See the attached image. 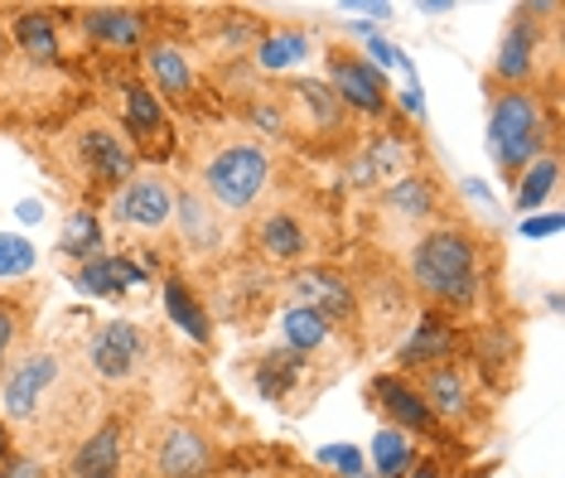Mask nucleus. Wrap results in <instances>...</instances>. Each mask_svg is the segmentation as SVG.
Wrapping results in <instances>:
<instances>
[{"instance_id": "obj_1", "label": "nucleus", "mask_w": 565, "mask_h": 478, "mask_svg": "<svg viewBox=\"0 0 565 478\" xmlns=\"http://www.w3.org/2000/svg\"><path fill=\"white\" fill-rule=\"evenodd\" d=\"M402 280L426 309L469 319L488 300V237L465 217H445L402 252Z\"/></svg>"}, {"instance_id": "obj_2", "label": "nucleus", "mask_w": 565, "mask_h": 478, "mask_svg": "<svg viewBox=\"0 0 565 478\" xmlns=\"http://www.w3.org/2000/svg\"><path fill=\"white\" fill-rule=\"evenodd\" d=\"M276 184V155L247 136L242 126L213 131L194 150V189L213 203L227 223H247V217L266 203V193Z\"/></svg>"}, {"instance_id": "obj_3", "label": "nucleus", "mask_w": 565, "mask_h": 478, "mask_svg": "<svg viewBox=\"0 0 565 478\" xmlns=\"http://www.w3.org/2000/svg\"><path fill=\"white\" fill-rule=\"evenodd\" d=\"M561 150V111L542 87H488V155L498 174L518 184L542 155Z\"/></svg>"}, {"instance_id": "obj_4", "label": "nucleus", "mask_w": 565, "mask_h": 478, "mask_svg": "<svg viewBox=\"0 0 565 478\" xmlns=\"http://www.w3.org/2000/svg\"><path fill=\"white\" fill-rule=\"evenodd\" d=\"M63 155V179L83 193V199H111L126 179L140 170V155L131 140L121 136V126L107 111H87L63 131L58 140Z\"/></svg>"}, {"instance_id": "obj_5", "label": "nucleus", "mask_w": 565, "mask_h": 478, "mask_svg": "<svg viewBox=\"0 0 565 478\" xmlns=\"http://www.w3.org/2000/svg\"><path fill=\"white\" fill-rule=\"evenodd\" d=\"M174 193L179 189L170 184V174L140 164L111 199H102V213H97L102 232L121 237L131 252L136 247H160L174 227Z\"/></svg>"}, {"instance_id": "obj_6", "label": "nucleus", "mask_w": 565, "mask_h": 478, "mask_svg": "<svg viewBox=\"0 0 565 478\" xmlns=\"http://www.w3.org/2000/svg\"><path fill=\"white\" fill-rule=\"evenodd\" d=\"M449 217V189L430 164H416L411 174L392 179L387 189L372 193V223L382 237H396L406 252V242H416L420 232H430L435 223Z\"/></svg>"}, {"instance_id": "obj_7", "label": "nucleus", "mask_w": 565, "mask_h": 478, "mask_svg": "<svg viewBox=\"0 0 565 478\" xmlns=\"http://www.w3.org/2000/svg\"><path fill=\"white\" fill-rule=\"evenodd\" d=\"M111 102H117V116L111 121L121 126V136L131 140V150L140 155L146 170H160L164 160L179 155V136L170 121V107L150 93L140 73H117L111 77Z\"/></svg>"}, {"instance_id": "obj_8", "label": "nucleus", "mask_w": 565, "mask_h": 478, "mask_svg": "<svg viewBox=\"0 0 565 478\" xmlns=\"http://www.w3.org/2000/svg\"><path fill=\"white\" fill-rule=\"evenodd\" d=\"M247 252L256 266L271 270H295L310 266V256L319 252V227L315 213L295 209V203H271V209L247 217Z\"/></svg>"}, {"instance_id": "obj_9", "label": "nucleus", "mask_w": 565, "mask_h": 478, "mask_svg": "<svg viewBox=\"0 0 565 478\" xmlns=\"http://www.w3.org/2000/svg\"><path fill=\"white\" fill-rule=\"evenodd\" d=\"M324 83L329 93L349 107L358 121H387L392 116V83L377 63H367L349 44H329L324 49Z\"/></svg>"}, {"instance_id": "obj_10", "label": "nucleus", "mask_w": 565, "mask_h": 478, "mask_svg": "<svg viewBox=\"0 0 565 478\" xmlns=\"http://www.w3.org/2000/svg\"><path fill=\"white\" fill-rule=\"evenodd\" d=\"M63 382V358L54 348H24L0 378V421L30 425L49 411V396Z\"/></svg>"}, {"instance_id": "obj_11", "label": "nucleus", "mask_w": 565, "mask_h": 478, "mask_svg": "<svg viewBox=\"0 0 565 478\" xmlns=\"http://www.w3.org/2000/svg\"><path fill=\"white\" fill-rule=\"evenodd\" d=\"M286 295H290V305H300V309H310V315L324 319L333 333L358 329V315H363L358 286L329 262H310V266L286 270Z\"/></svg>"}, {"instance_id": "obj_12", "label": "nucleus", "mask_w": 565, "mask_h": 478, "mask_svg": "<svg viewBox=\"0 0 565 478\" xmlns=\"http://www.w3.org/2000/svg\"><path fill=\"white\" fill-rule=\"evenodd\" d=\"M140 77L146 87L156 93L164 107L174 111H194L199 97H203V77H199V59L184 39L174 34H150V44L140 49Z\"/></svg>"}, {"instance_id": "obj_13", "label": "nucleus", "mask_w": 565, "mask_h": 478, "mask_svg": "<svg viewBox=\"0 0 565 478\" xmlns=\"http://www.w3.org/2000/svg\"><path fill=\"white\" fill-rule=\"evenodd\" d=\"M280 93L290 107V136L305 131L324 146H358V116L329 93L324 77H286Z\"/></svg>"}, {"instance_id": "obj_14", "label": "nucleus", "mask_w": 565, "mask_h": 478, "mask_svg": "<svg viewBox=\"0 0 565 478\" xmlns=\"http://www.w3.org/2000/svg\"><path fill=\"white\" fill-rule=\"evenodd\" d=\"M546 6H518L503 39L493 49V87H542L546 68V20H536Z\"/></svg>"}, {"instance_id": "obj_15", "label": "nucleus", "mask_w": 565, "mask_h": 478, "mask_svg": "<svg viewBox=\"0 0 565 478\" xmlns=\"http://www.w3.org/2000/svg\"><path fill=\"white\" fill-rule=\"evenodd\" d=\"M420 402L430 406V416L445 425V431H469V425L483 421V392L473 382V372L465 368V358H449V363L420 368L416 378Z\"/></svg>"}, {"instance_id": "obj_16", "label": "nucleus", "mask_w": 565, "mask_h": 478, "mask_svg": "<svg viewBox=\"0 0 565 478\" xmlns=\"http://www.w3.org/2000/svg\"><path fill=\"white\" fill-rule=\"evenodd\" d=\"M217 445L199 421L170 416L150 435V478H213Z\"/></svg>"}, {"instance_id": "obj_17", "label": "nucleus", "mask_w": 565, "mask_h": 478, "mask_svg": "<svg viewBox=\"0 0 565 478\" xmlns=\"http://www.w3.org/2000/svg\"><path fill=\"white\" fill-rule=\"evenodd\" d=\"M83 363L102 386H126L136 382L150 363V339L146 329H136L131 319H107L87 333L83 343Z\"/></svg>"}, {"instance_id": "obj_18", "label": "nucleus", "mask_w": 565, "mask_h": 478, "mask_svg": "<svg viewBox=\"0 0 565 478\" xmlns=\"http://www.w3.org/2000/svg\"><path fill=\"white\" fill-rule=\"evenodd\" d=\"M73 24H78L93 54L111 59H140V49L156 34V15L140 6H83L73 10Z\"/></svg>"}, {"instance_id": "obj_19", "label": "nucleus", "mask_w": 565, "mask_h": 478, "mask_svg": "<svg viewBox=\"0 0 565 478\" xmlns=\"http://www.w3.org/2000/svg\"><path fill=\"white\" fill-rule=\"evenodd\" d=\"M416 164H420V150H416V140H411V131H402V126H387V131L363 136L353 146L349 184L363 189V193H377V189H387L392 179L411 174Z\"/></svg>"}, {"instance_id": "obj_20", "label": "nucleus", "mask_w": 565, "mask_h": 478, "mask_svg": "<svg viewBox=\"0 0 565 478\" xmlns=\"http://www.w3.org/2000/svg\"><path fill=\"white\" fill-rule=\"evenodd\" d=\"M465 368L473 372V382L488 386L493 396H503L518 382V363H522V339L512 325H473L465 329Z\"/></svg>"}, {"instance_id": "obj_21", "label": "nucleus", "mask_w": 565, "mask_h": 478, "mask_svg": "<svg viewBox=\"0 0 565 478\" xmlns=\"http://www.w3.org/2000/svg\"><path fill=\"white\" fill-rule=\"evenodd\" d=\"M459 353H465V325L440 315V309H420L416 325L406 329V339L396 343V372L416 378L420 368L449 363V358H459Z\"/></svg>"}, {"instance_id": "obj_22", "label": "nucleus", "mask_w": 565, "mask_h": 478, "mask_svg": "<svg viewBox=\"0 0 565 478\" xmlns=\"http://www.w3.org/2000/svg\"><path fill=\"white\" fill-rule=\"evenodd\" d=\"M367 402L372 411H377L387 425H396L402 435H411V440H445V425L430 416V406L420 402L416 382L402 378V372H377V378L367 382Z\"/></svg>"}, {"instance_id": "obj_23", "label": "nucleus", "mask_w": 565, "mask_h": 478, "mask_svg": "<svg viewBox=\"0 0 565 478\" xmlns=\"http://www.w3.org/2000/svg\"><path fill=\"white\" fill-rule=\"evenodd\" d=\"M170 232L179 237V247L194 252V256H217V252H227V242H233V223H227L194 184H184L174 193V227Z\"/></svg>"}, {"instance_id": "obj_24", "label": "nucleus", "mask_w": 565, "mask_h": 478, "mask_svg": "<svg viewBox=\"0 0 565 478\" xmlns=\"http://www.w3.org/2000/svg\"><path fill=\"white\" fill-rule=\"evenodd\" d=\"M63 478H126V421L107 416L63 459Z\"/></svg>"}, {"instance_id": "obj_25", "label": "nucleus", "mask_w": 565, "mask_h": 478, "mask_svg": "<svg viewBox=\"0 0 565 478\" xmlns=\"http://www.w3.org/2000/svg\"><path fill=\"white\" fill-rule=\"evenodd\" d=\"M58 10L49 6H20L6 20V39L20 59H30L34 68H58L63 63V39H58Z\"/></svg>"}, {"instance_id": "obj_26", "label": "nucleus", "mask_w": 565, "mask_h": 478, "mask_svg": "<svg viewBox=\"0 0 565 478\" xmlns=\"http://www.w3.org/2000/svg\"><path fill=\"white\" fill-rule=\"evenodd\" d=\"M262 34H266V24L252 20V15H242V10H223V15L203 20V49H209V54H223L217 63L247 59Z\"/></svg>"}, {"instance_id": "obj_27", "label": "nucleus", "mask_w": 565, "mask_h": 478, "mask_svg": "<svg viewBox=\"0 0 565 478\" xmlns=\"http://www.w3.org/2000/svg\"><path fill=\"white\" fill-rule=\"evenodd\" d=\"M146 276H150V270L140 262H131L126 252H102V256H93V262L78 266V286L87 295H107V300H117V295L140 286Z\"/></svg>"}, {"instance_id": "obj_28", "label": "nucleus", "mask_w": 565, "mask_h": 478, "mask_svg": "<svg viewBox=\"0 0 565 478\" xmlns=\"http://www.w3.org/2000/svg\"><path fill=\"white\" fill-rule=\"evenodd\" d=\"M305 368H310V358L280 343V348H271V353H262L252 382H256V392H262L266 402H290V392H295V382L305 378Z\"/></svg>"}, {"instance_id": "obj_29", "label": "nucleus", "mask_w": 565, "mask_h": 478, "mask_svg": "<svg viewBox=\"0 0 565 478\" xmlns=\"http://www.w3.org/2000/svg\"><path fill=\"white\" fill-rule=\"evenodd\" d=\"M164 309H170V319L179 329H189L194 343L213 339V319H209V309H203L199 290L184 280V270H170V276H164Z\"/></svg>"}, {"instance_id": "obj_30", "label": "nucleus", "mask_w": 565, "mask_h": 478, "mask_svg": "<svg viewBox=\"0 0 565 478\" xmlns=\"http://www.w3.org/2000/svg\"><path fill=\"white\" fill-rule=\"evenodd\" d=\"M305 54H310V34L305 30H266L247 54V63L256 73H286L290 63H300Z\"/></svg>"}, {"instance_id": "obj_31", "label": "nucleus", "mask_w": 565, "mask_h": 478, "mask_svg": "<svg viewBox=\"0 0 565 478\" xmlns=\"http://www.w3.org/2000/svg\"><path fill=\"white\" fill-rule=\"evenodd\" d=\"M30 319H34V305H24L20 295H0V378L24 353V343H30Z\"/></svg>"}, {"instance_id": "obj_32", "label": "nucleus", "mask_w": 565, "mask_h": 478, "mask_svg": "<svg viewBox=\"0 0 565 478\" xmlns=\"http://www.w3.org/2000/svg\"><path fill=\"white\" fill-rule=\"evenodd\" d=\"M63 256H73V262H93V256L107 252V232H102V217L93 209H73L68 213V227H63Z\"/></svg>"}, {"instance_id": "obj_33", "label": "nucleus", "mask_w": 565, "mask_h": 478, "mask_svg": "<svg viewBox=\"0 0 565 478\" xmlns=\"http://www.w3.org/2000/svg\"><path fill=\"white\" fill-rule=\"evenodd\" d=\"M280 329H286V348H295V353H305V358H315L319 348L333 339V329L324 325V319L310 315V309H300V305H290V309H286Z\"/></svg>"}, {"instance_id": "obj_34", "label": "nucleus", "mask_w": 565, "mask_h": 478, "mask_svg": "<svg viewBox=\"0 0 565 478\" xmlns=\"http://www.w3.org/2000/svg\"><path fill=\"white\" fill-rule=\"evenodd\" d=\"M556 179H561V150L542 155L532 170H522V179H518V213L542 209V203L551 199V189H556Z\"/></svg>"}, {"instance_id": "obj_35", "label": "nucleus", "mask_w": 565, "mask_h": 478, "mask_svg": "<svg viewBox=\"0 0 565 478\" xmlns=\"http://www.w3.org/2000/svg\"><path fill=\"white\" fill-rule=\"evenodd\" d=\"M411 459H416L411 435H402L396 425H382L377 440H372V469H377V478H402Z\"/></svg>"}, {"instance_id": "obj_36", "label": "nucleus", "mask_w": 565, "mask_h": 478, "mask_svg": "<svg viewBox=\"0 0 565 478\" xmlns=\"http://www.w3.org/2000/svg\"><path fill=\"white\" fill-rule=\"evenodd\" d=\"M0 478H49V469L34 455H24V449H10V455L0 459Z\"/></svg>"}, {"instance_id": "obj_37", "label": "nucleus", "mask_w": 565, "mask_h": 478, "mask_svg": "<svg viewBox=\"0 0 565 478\" xmlns=\"http://www.w3.org/2000/svg\"><path fill=\"white\" fill-rule=\"evenodd\" d=\"M34 262V252L24 247L20 237H0V276H15V270H24Z\"/></svg>"}, {"instance_id": "obj_38", "label": "nucleus", "mask_w": 565, "mask_h": 478, "mask_svg": "<svg viewBox=\"0 0 565 478\" xmlns=\"http://www.w3.org/2000/svg\"><path fill=\"white\" fill-rule=\"evenodd\" d=\"M402 478H449V474H445V459L440 455H416V459L406 464Z\"/></svg>"}, {"instance_id": "obj_39", "label": "nucleus", "mask_w": 565, "mask_h": 478, "mask_svg": "<svg viewBox=\"0 0 565 478\" xmlns=\"http://www.w3.org/2000/svg\"><path fill=\"white\" fill-rule=\"evenodd\" d=\"M556 227H561V217H556V213H551V217H526V223H522L526 237H551Z\"/></svg>"}, {"instance_id": "obj_40", "label": "nucleus", "mask_w": 565, "mask_h": 478, "mask_svg": "<svg viewBox=\"0 0 565 478\" xmlns=\"http://www.w3.org/2000/svg\"><path fill=\"white\" fill-rule=\"evenodd\" d=\"M10 449H15V440H10V431H6V421H0V459L10 455Z\"/></svg>"}, {"instance_id": "obj_41", "label": "nucleus", "mask_w": 565, "mask_h": 478, "mask_svg": "<svg viewBox=\"0 0 565 478\" xmlns=\"http://www.w3.org/2000/svg\"><path fill=\"white\" fill-rule=\"evenodd\" d=\"M10 59V39H6V20H0V63Z\"/></svg>"}]
</instances>
